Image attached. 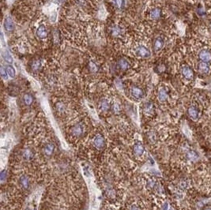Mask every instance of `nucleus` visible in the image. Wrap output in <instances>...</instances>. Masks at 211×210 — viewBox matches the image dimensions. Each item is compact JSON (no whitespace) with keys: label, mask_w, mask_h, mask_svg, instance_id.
Returning <instances> with one entry per match:
<instances>
[{"label":"nucleus","mask_w":211,"mask_h":210,"mask_svg":"<svg viewBox=\"0 0 211 210\" xmlns=\"http://www.w3.org/2000/svg\"><path fill=\"white\" fill-rule=\"evenodd\" d=\"M113 110L115 113H119V111H120V106H119V104H117V103L113 104Z\"/></svg>","instance_id":"30"},{"label":"nucleus","mask_w":211,"mask_h":210,"mask_svg":"<svg viewBox=\"0 0 211 210\" xmlns=\"http://www.w3.org/2000/svg\"><path fill=\"white\" fill-rule=\"evenodd\" d=\"M198 59L201 62L210 63L211 61V52L208 49H202L198 52Z\"/></svg>","instance_id":"3"},{"label":"nucleus","mask_w":211,"mask_h":210,"mask_svg":"<svg viewBox=\"0 0 211 210\" xmlns=\"http://www.w3.org/2000/svg\"><path fill=\"white\" fill-rule=\"evenodd\" d=\"M187 113H188L189 116L194 120H196L198 117V109L196 108L195 107H190L188 110H187Z\"/></svg>","instance_id":"18"},{"label":"nucleus","mask_w":211,"mask_h":210,"mask_svg":"<svg viewBox=\"0 0 211 210\" xmlns=\"http://www.w3.org/2000/svg\"><path fill=\"white\" fill-rule=\"evenodd\" d=\"M19 183H20L21 186L25 189H27L29 186V179L26 175H21L19 179Z\"/></svg>","instance_id":"21"},{"label":"nucleus","mask_w":211,"mask_h":210,"mask_svg":"<svg viewBox=\"0 0 211 210\" xmlns=\"http://www.w3.org/2000/svg\"><path fill=\"white\" fill-rule=\"evenodd\" d=\"M198 70L202 74H208L210 71V66L208 63L205 62H200L198 64Z\"/></svg>","instance_id":"10"},{"label":"nucleus","mask_w":211,"mask_h":210,"mask_svg":"<svg viewBox=\"0 0 211 210\" xmlns=\"http://www.w3.org/2000/svg\"><path fill=\"white\" fill-rule=\"evenodd\" d=\"M157 97L159 101L161 102H165L168 100L169 98V92L166 88H161L158 90V94H157Z\"/></svg>","instance_id":"7"},{"label":"nucleus","mask_w":211,"mask_h":210,"mask_svg":"<svg viewBox=\"0 0 211 210\" xmlns=\"http://www.w3.org/2000/svg\"><path fill=\"white\" fill-rule=\"evenodd\" d=\"M21 156H22V158L24 159L25 161H32L34 157V153L33 151V149L27 147V148H25V149L22 150V152H21Z\"/></svg>","instance_id":"9"},{"label":"nucleus","mask_w":211,"mask_h":210,"mask_svg":"<svg viewBox=\"0 0 211 210\" xmlns=\"http://www.w3.org/2000/svg\"><path fill=\"white\" fill-rule=\"evenodd\" d=\"M150 17L152 20H158L161 17V10L158 7H154L151 10Z\"/></svg>","instance_id":"13"},{"label":"nucleus","mask_w":211,"mask_h":210,"mask_svg":"<svg viewBox=\"0 0 211 210\" xmlns=\"http://www.w3.org/2000/svg\"><path fill=\"white\" fill-rule=\"evenodd\" d=\"M133 151L135 153V155L137 156H141L143 155L144 152H145V149H144L143 145L141 142H136L134 145V148H133Z\"/></svg>","instance_id":"15"},{"label":"nucleus","mask_w":211,"mask_h":210,"mask_svg":"<svg viewBox=\"0 0 211 210\" xmlns=\"http://www.w3.org/2000/svg\"><path fill=\"white\" fill-rule=\"evenodd\" d=\"M84 131H85V127H84L83 124L81 123V122H78V123H76L74 126L71 127L70 132H71V133L74 136L79 137L81 134H83Z\"/></svg>","instance_id":"4"},{"label":"nucleus","mask_w":211,"mask_h":210,"mask_svg":"<svg viewBox=\"0 0 211 210\" xmlns=\"http://www.w3.org/2000/svg\"><path fill=\"white\" fill-rule=\"evenodd\" d=\"M2 57H3L5 61L8 63H13V58H12L10 54L7 51H4V52H2Z\"/></svg>","instance_id":"26"},{"label":"nucleus","mask_w":211,"mask_h":210,"mask_svg":"<svg viewBox=\"0 0 211 210\" xmlns=\"http://www.w3.org/2000/svg\"><path fill=\"white\" fill-rule=\"evenodd\" d=\"M7 73H8V74L10 75V77H14V76H15L16 74L15 69H14L12 66L10 65L7 66Z\"/></svg>","instance_id":"27"},{"label":"nucleus","mask_w":211,"mask_h":210,"mask_svg":"<svg viewBox=\"0 0 211 210\" xmlns=\"http://www.w3.org/2000/svg\"><path fill=\"white\" fill-rule=\"evenodd\" d=\"M164 39L161 37V36H158L157 38L154 40V42H153V50L155 52H159L162 48H164Z\"/></svg>","instance_id":"11"},{"label":"nucleus","mask_w":211,"mask_h":210,"mask_svg":"<svg viewBox=\"0 0 211 210\" xmlns=\"http://www.w3.org/2000/svg\"><path fill=\"white\" fill-rule=\"evenodd\" d=\"M93 145H94L97 149H104L106 145L105 139H104L103 135H101V134H97V135L94 137V138H93Z\"/></svg>","instance_id":"2"},{"label":"nucleus","mask_w":211,"mask_h":210,"mask_svg":"<svg viewBox=\"0 0 211 210\" xmlns=\"http://www.w3.org/2000/svg\"><path fill=\"white\" fill-rule=\"evenodd\" d=\"M58 2H63V1H65V0H57Z\"/></svg>","instance_id":"32"},{"label":"nucleus","mask_w":211,"mask_h":210,"mask_svg":"<svg viewBox=\"0 0 211 210\" xmlns=\"http://www.w3.org/2000/svg\"><path fill=\"white\" fill-rule=\"evenodd\" d=\"M99 108L101 109V111H106L110 108V104L107 99H101L100 104H99Z\"/></svg>","instance_id":"19"},{"label":"nucleus","mask_w":211,"mask_h":210,"mask_svg":"<svg viewBox=\"0 0 211 210\" xmlns=\"http://www.w3.org/2000/svg\"><path fill=\"white\" fill-rule=\"evenodd\" d=\"M130 93L135 99H139L144 97V91L138 86L134 85L130 88Z\"/></svg>","instance_id":"5"},{"label":"nucleus","mask_w":211,"mask_h":210,"mask_svg":"<svg viewBox=\"0 0 211 210\" xmlns=\"http://www.w3.org/2000/svg\"><path fill=\"white\" fill-rule=\"evenodd\" d=\"M130 210H139V208L136 205H133V206H130Z\"/></svg>","instance_id":"31"},{"label":"nucleus","mask_w":211,"mask_h":210,"mask_svg":"<svg viewBox=\"0 0 211 210\" xmlns=\"http://www.w3.org/2000/svg\"><path fill=\"white\" fill-rule=\"evenodd\" d=\"M89 67H90V70L93 71V72H96V71H97V70H98V66H97V64L93 63V62H90Z\"/></svg>","instance_id":"28"},{"label":"nucleus","mask_w":211,"mask_h":210,"mask_svg":"<svg viewBox=\"0 0 211 210\" xmlns=\"http://www.w3.org/2000/svg\"><path fill=\"white\" fill-rule=\"evenodd\" d=\"M112 2L117 9H123L125 6V0H112Z\"/></svg>","instance_id":"25"},{"label":"nucleus","mask_w":211,"mask_h":210,"mask_svg":"<svg viewBox=\"0 0 211 210\" xmlns=\"http://www.w3.org/2000/svg\"><path fill=\"white\" fill-rule=\"evenodd\" d=\"M135 53L140 58H149L150 56V51L144 45L137 46L135 49Z\"/></svg>","instance_id":"1"},{"label":"nucleus","mask_w":211,"mask_h":210,"mask_svg":"<svg viewBox=\"0 0 211 210\" xmlns=\"http://www.w3.org/2000/svg\"><path fill=\"white\" fill-rule=\"evenodd\" d=\"M4 27L7 31L12 32L14 29V23L10 18H6L4 21Z\"/></svg>","instance_id":"16"},{"label":"nucleus","mask_w":211,"mask_h":210,"mask_svg":"<svg viewBox=\"0 0 211 210\" xmlns=\"http://www.w3.org/2000/svg\"><path fill=\"white\" fill-rule=\"evenodd\" d=\"M42 67V62L41 59H36L32 63L31 68L33 71H38Z\"/></svg>","instance_id":"22"},{"label":"nucleus","mask_w":211,"mask_h":210,"mask_svg":"<svg viewBox=\"0 0 211 210\" xmlns=\"http://www.w3.org/2000/svg\"><path fill=\"white\" fill-rule=\"evenodd\" d=\"M23 101L26 105H31L33 102V97L30 93H25L23 96Z\"/></svg>","instance_id":"24"},{"label":"nucleus","mask_w":211,"mask_h":210,"mask_svg":"<svg viewBox=\"0 0 211 210\" xmlns=\"http://www.w3.org/2000/svg\"><path fill=\"white\" fill-rule=\"evenodd\" d=\"M210 29H211V22H210Z\"/></svg>","instance_id":"34"},{"label":"nucleus","mask_w":211,"mask_h":210,"mask_svg":"<svg viewBox=\"0 0 211 210\" xmlns=\"http://www.w3.org/2000/svg\"><path fill=\"white\" fill-rule=\"evenodd\" d=\"M7 70L2 66H1V69H0V74L2 75V77H3V78H5V79H7Z\"/></svg>","instance_id":"29"},{"label":"nucleus","mask_w":211,"mask_h":210,"mask_svg":"<svg viewBox=\"0 0 211 210\" xmlns=\"http://www.w3.org/2000/svg\"><path fill=\"white\" fill-rule=\"evenodd\" d=\"M110 32L111 35L114 37H119L123 34V29H122L120 26L119 25H113L112 27L110 28Z\"/></svg>","instance_id":"12"},{"label":"nucleus","mask_w":211,"mask_h":210,"mask_svg":"<svg viewBox=\"0 0 211 210\" xmlns=\"http://www.w3.org/2000/svg\"><path fill=\"white\" fill-rule=\"evenodd\" d=\"M56 109L59 114H63L67 110V106L63 102L59 101L56 104Z\"/></svg>","instance_id":"23"},{"label":"nucleus","mask_w":211,"mask_h":210,"mask_svg":"<svg viewBox=\"0 0 211 210\" xmlns=\"http://www.w3.org/2000/svg\"><path fill=\"white\" fill-rule=\"evenodd\" d=\"M55 150V145L52 144V142H47L44 145V153L47 156H50L52 155L53 153H54Z\"/></svg>","instance_id":"17"},{"label":"nucleus","mask_w":211,"mask_h":210,"mask_svg":"<svg viewBox=\"0 0 211 210\" xmlns=\"http://www.w3.org/2000/svg\"><path fill=\"white\" fill-rule=\"evenodd\" d=\"M206 210H211V209H207Z\"/></svg>","instance_id":"33"},{"label":"nucleus","mask_w":211,"mask_h":210,"mask_svg":"<svg viewBox=\"0 0 211 210\" xmlns=\"http://www.w3.org/2000/svg\"><path fill=\"white\" fill-rule=\"evenodd\" d=\"M117 66L119 68V70H127L129 66H130V63L128 62V60H127L124 58H121L119 59L117 62Z\"/></svg>","instance_id":"14"},{"label":"nucleus","mask_w":211,"mask_h":210,"mask_svg":"<svg viewBox=\"0 0 211 210\" xmlns=\"http://www.w3.org/2000/svg\"><path fill=\"white\" fill-rule=\"evenodd\" d=\"M181 74L187 80H191L194 77L193 70H191V67H189L187 66H183L182 69H181Z\"/></svg>","instance_id":"6"},{"label":"nucleus","mask_w":211,"mask_h":210,"mask_svg":"<svg viewBox=\"0 0 211 210\" xmlns=\"http://www.w3.org/2000/svg\"><path fill=\"white\" fill-rule=\"evenodd\" d=\"M36 36L40 39L47 38L48 36V31L45 25H41L36 29Z\"/></svg>","instance_id":"8"},{"label":"nucleus","mask_w":211,"mask_h":210,"mask_svg":"<svg viewBox=\"0 0 211 210\" xmlns=\"http://www.w3.org/2000/svg\"><path fill=\"white\" fill-rule=\"evenodd\" d=\"M144 113L147 114V115H151L153 113V111H154V108H153V105L152 103L150 102H148L146 103L145 105H144Z\"/></svg>","instance_id":"20"}]
</instances>
